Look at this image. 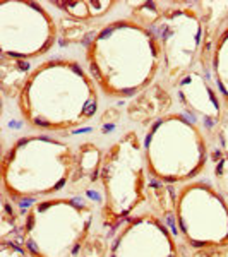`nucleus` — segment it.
Masks as SVG:
<instances>
[{"mask_svg": "<svg viewBox=\"0 0 228 257\" xmlns=\"http://www.w3.org/2000/svg\"><path fill=\"white\" fill-rule=\"evenodd\" d=\"M88 72L108 98H134L161 70L155 33L131 18L115 19L94 33L86 47Z\"/></svg>", "mask_w": 228, "mask_h": 257, "instance_id": "f257e3e1", "label": "nucleus"}, {"mask_svg": "<svg viewBox=\"0 0 228 257\" xmlns=\"http://www.w3.org/2000/svg\"><path fill=\"white\" fill-rule=\"evenodd\" d=\"M98 89L77 60L52 59L33 69L18 96L24 122L41 132H67L98 111Z\"/></svg>", "mask_w": 228, "mask_h": 257, "instance_id": "f03ea898", "label": "nucleus"}, {"mask_svg": "<svg viewBox=\"0 0 228 257\" xmlns=\"http://www.w3.org/2000/svg\"><path fill=\"white\" fill-rule=\"evenodd\" d=\"M74 156L69 144L50 136L19 138L2 160L4 196L11 201L53 197L72 182Z\"/></svg>", "mask_w": 228, "mask_h": 257, "instance_id": "7ed1b4c3", "label": "nucleus"}, {"mask_svg": "<svg viewBox=\"0 0 228 257\" xmlns=\"http://www.w3.org/2000/svg\"><path fill=\"white\" fill-rule=\"evenodd\" d=\"M93 223L94 209L86 199H38L21 223V245L31 257H82Z\"/></svg>", "mask_w": 228, "mask_h": 257, "instance_id": "20e7f679", "label": "nucleus"}, {"mask_svg": "<svg viewBox=\"0 0 228 257\" xmlns=\"http://www.w3.org/2000/svg\"><path fill=\"white\" fill-rule=\"evenodd\" d=\"M148 173L165 184H189L211 158L202 128L184 113H167L151 123L143 139Z\"/></svg>", "mask_w": 228, "mask_h": 257, "instance_id": "39448f33", "label": "nucleus"}, {"mask_svg": "<svg viewBox=\"0 0 228 257\" xmlns=\"http://www.w3.org/2000/svg\"><path fill=\"white\" fill-rule=\"evenodd\" d=\"M144 146L136 131H127L103 153L99 184L103 190L101 223L106 230L119 228L146 201Z\"/></svg>", "mask_w": 228, "mask_h": 257, "instance_id": "423d86ee", "label": "nucleus"}, {"mask_svg": "<svg viewBox=\"0 0 228 257\" xmlns=\"http://www.w3.org/2000/svg\"><path fill=\"white\" fill-rule=\"evenodd\" d=\"M175 223L190 248L228 242V201L214 185L192 180L175 197Z\"/></svg>", "mask_w": 228, "mask_h": 257, "instance_id": "0eeeda50", "label": "nucleus"}, {"mask_svg": "<svg viewBox=\"0 0 228 257\" xmlns=\"http://www.w3.org/2000/svg\"><path fill=\"white\" fill-rule=\"evenodd\" d=\"M57 24L41 4L0 0V52L19 60L38 59L57 41Z\"/></svg>", "mask_w": 228, "mask_h": 257, "instance_id": "6e6552de", "label": "nucleus"}, {"mask_svg": "<svg viewBox=\"0 0 228 257\" xmlns=\"http://www.w3.org/2000/svg\"><path fill=\"white\" fill-rule=\"evenodd\" d=\"M160 45L161 70L168 84L175 86L201 55L204 26L199 12L190 4H175L165 9L151 28Z\"/></svg>", "mask_w": 228, "mask_h": 257, "instance_id": "1a4fd4ad", "label": "nucleus"}, {"mask_svg": "<svg viewBox=\"0 0 228 257\" xmlns=\"http://www.w3.org/2000/svg\"><path fill=\"white\" fill-rule=\"evenodd\" d=\"M106 257H179L172 231L153 213L132 216L117 231Z\"/></svg>", "mask_w": 228, "mask_h": 257, "instance_id": "9d476101", "label": "nucleus"}, {"mask_svg": "<svg viewBox=\"0 0 228 257\" xmlns=\"http://www.w3.org/2000/svg\"><path fill=\"white\" fill-rule=\"evenodd\" d=\"M175 91L187 117L202 128L206 138H211L225 110L216 88H213L202 74L190 70L179 79Z\"/></svg>", "mask_w": 228, "mask_h": 257, "instance_id": "9b49d317", "label": "nucleus"}, {"mask_svg": "<svg viewBox=\"0 0 228 257\" xmlns=\"http://www.w3.org/2000/svg\"><path fill=\"white\" fill-rule=\"evenodd\" d=\"M170 105H172V96L160 84H151L148 89L132 98L127 106V115L132 122L151 125L155 120L167 115L165 111L170 108Z\"/></svg>", "mask_w": 228, "mask_h": 257, "instance_id": "f8f14e48", "label": "nucleus"}, {"mask_svg": "<svg viewBox=\"0 0 228 257\" xmlns=\"http://www.w3.org/2000/svg\"><path fill=\"white\" fill-rule=\"evenodd\" d=\"M209 69L214 81V88L221 96L223 103L228 106V21L218 33L216 41H214Z\"/></svg>", "mask_w": 228, "mask_h": 257, "instance_id": "ddd939ff", "label": "nucleus"}, {"mask_svg": "<svg viewBox=\"0 0 228 257\" xmlns=\"http://www.w3.org/2000/svg\"><path fill=\"white\" fill-rule=\"evenodd\" d=\"M50 4L65 12L69 18L76 19L77 23L103 18L117 6L113 0H52Z\"/></svg>", "mask_w": 228, "mask_h": 257, "instance_id": "4468645a", "label": "nucleus"}, {"mask_svg": "<svg viewBox=\"0 0 228 257\" xmlns=\"http://www.w3.org/2000/svg\"><path fill=\"white\" fill-rule=\"evenodd\" d=\"M31 72L28 60L0 55V84L6 96H19Z\"/></svg>", "mask_w": 228, "mask_h": 257, "instance_id": "2eb2a0df", "label": "nucleus"}, {"mask_svg": "<svg viewBox=\"0 0 228 257\" xmlns=\"http://www.w3.org/2000/svg\"><path fill=\"white\" fill-rule=\"evenodd\" d=\"M103 153L93 143H82L74 156L72 182H93L99 178Z\"/></svg>", "mask_w": 228, "mask_h": 257, "instance_id": "dca6fc26", "label": "nucleus"}, {"mask_svg": "<svg viewBox=\"0 0 228 257\" xmlns=\"http://www.w3.org/2000/svg\"><path fill=\"white\" fill-rule=\"evenodd\" d=\"M131 6L134 7L131 19H134L136 23L149 28V30L158 23V19L165 12L163 6H161L160 2H136V4H131Z\"/></svg>", "mask_w": 228, "mask_h": 257, "instance_id": "f3484780", "label": "nucleus"}, {"mask_svg": "<svg viewBox=\"0 0 228 257\" xmlns=\"http://www.w3.org/2000/svg\"><path fill=\"white\" fill-rule=\"evenodd\" d=\"M211 158L216 160L221 156H228V106L223 110V115L219 118L213 136H211Z\"/></svg>", "mask_w": 228, "mask_h": 257, "instance_id": "a211bd4d", "label": "nucleus"}, {"mask_svg": "<svg viewBox=\"0 0 228 257\" xmlns=\"http://www.w3.org/2000/svg\"><path fill=\"white\" fill-rule=\"evenodd\" d=\"M0 225H2V240H7L11 233H14L16 228L19 226V216L16 209L12 208V202H9V197L4 196L2 202V218H0Z\"/></svg>", "mask_w": 228, "mask_h": 257, "instance_id": "6ab92c4d", "label": "nucleus"}, {"mask_svg": "<svg viewBox=\"0 0 228 257\" xmlns=\"http://www.w3.org/2000/svg\"><path fill=\"white\" fill-rule=\"evenodd\" d=\"M214 161V178H216V189L223 196H228V156L213 160Z\"/></svg>", "mask_w": 228, "mask_h": 257, "instance_id": "aec40b11", "label": "nucleus"}, {"mask_svg": "<svg viewBox=\"0 0 228 257\" xmlns=\"http://www.w3.org/2000/svg\"><path fill=\"white\" fill-rule=\"evenodd\" d=\"M0 257H31L21 243L14 240H2L0 242Z\"/></svg>", "mask_w": 228, "mask_h": 257, "instance_id": "412c9836", "label": "nucleus"}, {"mask_svg": "<svg viewBox=\"0 0 228 257\" xmlns=\"http://www.w3.org/2000/svg\"><path fill=\"white\" fill-rule=\"evenodd\" d=\"M190 257H228V242L194 250Z\"/></svg>", "mask_w": 228, "mask_h": 257, "instance_id": "4be33fe9", "label": "nucleus"}]
</instances>
